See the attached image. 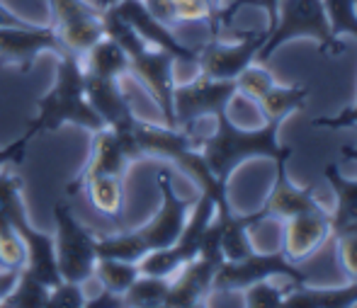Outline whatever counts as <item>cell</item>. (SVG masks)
I'll return each instance as SVG.
<instances>
[{"label":"cell","mask_w":357,"mask_h":308,"mask_svg":"<svg viewBox=\"0 0 357 308\" xmlns=\"http://www.w3.org/2000/svg\"><path fill=\"white\" fill-rule=\"evenodd\" d=\"M185 265V260L180 257V252L173 245L158 247L151 250L139 260V272L142 275H153V277H173L180 267Z\"/></svg>","instance_id":"obj_27"},{"label":"cell","mask_w":357,"mask_h":308,"mask_svg":"<svg viewBox=\"0 0 357 308\" xmlns=\"http://www.w3.org/2000/svg\"><path fill=\"white\" fill-rule=\"evenodd\" d=\"M34 136L29 131H24L20 139H15L13 144L0 146V170L3 168H13V165H20L24 160V153H27V146Z\"/></svg>","instance_id":"obj_33"},{"label":"cell","mask_w":357,"mask_h":308,"mask_svg":"<svg viewBox=\"0 0 357 308\" xmlns=\"http://www.w3.org/2000/svg\"><path fill=\"white\" fill-rule=\"evenodd\" d=\"M316 126H326V129H340V126H350L357 124V105L353 109H345L338 117H328V119H316Z\"/></svg>","instance_id":"obj_37"},{"label":"cell","mask_w":357,"mask_h":308,"mask_svg":"<svg viewBox=\"0 0 357 308\" xmlns=\"http://www.w3.org/2000/svg\"><path fill=\"white\" fill-rule=\"evenodd\" d=\"M146 10L153 15L155 20H160L163 24H178L175 22V5L173 0H144Z\"/></svg>","instance_id":"obj_35"},{"label":"cell","mask_w":357,"mask_h":308,"mask_svg":"<svg viewBox=\"0 0 357 308\" xmlns=\"http://www.w3.org/2000/svg\"><path fill=\"white\" fill-rule=\"evenodd\" d=\"M338 255L350 279L357 282V233H338Z\"/></svg>","instance_id":"obj_34"},{"label":"cell","mask_w":357,"mask_h":308,"mask_svg":"<svg viewBox=\"0 0 357 308\" xmlns=\"http://www.w3.org/2000/svg\"><path fill=\"white\" fill-rule=\"evenodd\" d=\"M17 275H20V270H0V301L5 299V294H8L10 289H13V284H15V279H17Z\"/></svg>","instance_id":"obj_38"},{"label":"cell","mask_w":357,"mask_h":308,"mask_svg":"<svg viewBox=\"0 0 357 308\" xmlns=\"http://www.w3.org/2000/svg\"><path fill=\"white\" fill-rule=\"evenodd\" d=\"M10 221H13L15 233H17V238L24 245V270H29L47 286H54L61 279L56 265V250H54V236L39 231L29 221L22 197L15 199L13 206H10Z\"/></svg>","instance_id":"obj_10"},{"label":"cell","mask_w":357,"mask_h":308,"mask_svg":"<svg viewBox=\"0 0 357 308\" xmlns=\"http://www.w3.org/2000/svg\"><path fill=\"white\" fill-rule=\"evenodd\" d=\"M265 39H268V32L245 34L236 44H221L214 39L207 47L199 49V56H197L199 70H202V75H209V78L216 80H236L255 61Z\"/></svg>","instance_id":"obj_11"},{"label":"cell","mask_w":357,"mask_h":308,"mask_svg":"<svg viewBox=\"0 0 357 308\" xmlns=\"http://www.w3.org/2000/svg\"><path fill=\"white\" fill-rule=\"evenodd\" d=\"M119 306H124V296L114 294V291L105 289V286L95 296L85 299V308H119Z\"/></svg>","instance_id":"obj_36"},{"label":"cell","mask_w":357,"mask_h":308,"mask_svg":"<svg viewBox=\"0 0 357 308\" xmlns=\"http://www.w3.org/2000/svg\"><path fill=\"white\" fill-rule=\"evenodd\" d=\"M78 192H85L93 204L95 211L109 216V219H119L124 211V178H114V175H98L90 178L80 185Z\"/></svg>","instance_id":"obj_20"},{"label":"cell","mask_w":357,"mask_h":308,"mask_svg":"<svg viewBox=\"0 0 357 308\" xmlns=\"http://www.w3.org/2000/svg\"><path fill=\"white\" fill-rule=\"evenodd\" d=\"M168 289H170V277L139 275L134 279V284L124 291V306H139V308L163 306Z\"/></svg>","instance_id":"obj_24"},{"label":"cell","mask_w":357,"mask_h":308,"mask_svg":"<svg viewBox=\"0 0 357 308\" xmlns=\"http://www.w3.org/2000/svg\"><path fill=\"white\" fill-rule=\"evenodd\" d=\"M114 3H119V0H95V5H98L100 10L109 8V5H114Z\"/></svg>","instance_id":"obj_40"},{"label":"cell","mask_w":357,"mask_h":308,"mask_svg":"<svg viewBox=\"0 0 357 308\" xmlns=\"http://www.w3.org/2000/svg\"><path fill=\"white\" fill-rule=\"evenodd\" d=\"M52 5V27L63 52L83 59L95 42L105 37L102 10L88 0H49Z\"/></svg>","instance_id":"obj_7"},{"label":"cell","mask_w":357,"mask_h":308,"mask_svg":"<svg viewBox=\"0 0 357 308\" xmlns=\"http://www.w3.org/2000/svg\"><path fill=\"white\" fill-rule=\"evenodd\" d=\"M85 95H88L90 107L109 129H124L137 119L127 95L119 88V80L85 73Z\"/></svg>","instance_id":"obj_14"},{"label":"cell","mask_w":357,"mask_h":308,"mask_svg":"<svg viewBox=\"0 0 357 308\" xmlns=\"http://www.w3.org/2000/svg\"><path fill=\"white\" fill-rule=\"evenodd\" d=\"M216 265L204 257H192L185 262L173 277H170V289L165 296V304L170 308H192L212 291Z\"/></svg>","instance_id":"obj_16"},{"label":"cell","mask_w":357,"mask_h":308,"mask_svg":"<svg viewBox=\"0 0 357 308\" xmlns=\"http://www.w3.org/2000/svg\"><path fill=\"white\" fill-rule=\"evenodd\" d=\"M142 275L139 272V262L129 260H117V257H98L95 262L93 277L100 282V286L114 291V294H122L134 284V279Z\"/></svg>","instance_id":"obj_23"},{"label":"cell","mask_w":357,"mask_h":308,"mask_svg":"<svg viewBox=\"0 0 357 308\" xmlns=\"http://www.w3.org/2000/svg\"><path fill=\"white\" fill-rule=\"evenodd\" d=\"M83 61L85 73L100 75V78H114L119 80L122 75L129 73V56L124 54V49L119 47L114 39H109L105 34L100 42H95L93 47L85 52Z\"/></svg>","instance_id":"obj_19"},{"label":"cell","mask_w":357,"mask_h":308,"mask_svg":"<svg viewBox=\"0 0 357 308\" xmlns=\"http://www.w3.org/2000/svg\"><path fill=\"white\" fill-rule=\"evenodd\" d=\"M93 134V144H90V155L85 168L75 175V180L66 187L68 192H78L80 185L90 178H98V175H114V178H124L129 170V165L134 163L129 158V153L124 151L119 136L114 134V129L102 126L98 131H90Z\"/></svg>","instance_id":"obj_13"},{"label":"cell","mask_w":357,"mask_h":308,"mask_svg":"<svg viewBox=\"0 0 357 308\" xmlns=\"http://www.w3.org/2000/svg\"><path fill=\"white\" fill-rule=\"evenodd\" d=\"M124 20L134 27V32L144 39L149 47L163 49L168 52L175 61L183 63H197L199 49H192L188 44H183L173 32H170L168 24H163L160 20H155L153 15L146 10L144 0H119V3L112 5Z\"/></svg>","instance_id":"obj_12"},{"label":"cell","mask_w":357,"mask_h":308,"mask_svg":"<svg viewBox=\"0 0 357 308\" xmlns=\"http://www.w3.org/2000/svg\"><path fill=\"white\" fill-rule=\"evenodd\" d=\"M278 129L280 119H268V124L260 129L245 131L231 122L226 112H219L216 114V131L199 144V151H202L212 173L221 183H226L229 175L245 158L268 155V158H278V163H284L289 158L291 148H282L278 144Z\"/></svg>","instance_id":"obj_3"},{"label":"cell","mask_w":357,"mask_h":308,"mask_svg":"<svg viewBox=\"0 0 357 308\" xmlns=\"http://www.w3.org/2000/svg\"><path fill=\"white\" fill-rule=\"evenodd\" d=\"M56 54L61 56L63 44L59 42L54 27H37V24H3L0 27V68H13L29 73L39 54Z\"/></svg>","instance_id":"obj_9"},{"label":"cell","mask_w":357,"mask_h":308,"mask_svg":"<svg viewBox=\"0 0 357 308\" xmlns=\"http://www.w3.org/2000/svg\"><path fill=\"white\" fill-rule=\"evenodd\" d=\"M248 294H245V304L248 306H265V308H273V306H282L284 294L280 289H275L273 284H268V279L263 282H255V284L245 286Z\"/></svg>","instance_id":"obj_32"},{"label":"cell","mask_w":357,"mask_h":308,"mask_svg":"<svg viewBox=\"0 0 357 308\" xmlns=\"http://www.w3.org/2000/svg\"><path fill=\"white\" fill-rule=\"evenodd\" d=\"M236 85H238V90H243L245 95H250V98L258 100V98H263L270 88H273L275 80L270 78V73H265V70L250 68L248 66V68L236 78Z\"/></svg>","instance_id":"obj_31"},{"label":"cell","mask_w":357,"mask_h":308,"mask_svg":"<svg viewBox=\"0 0 357 308\" xmlns=\"http://www.w3.org/2000/svg\"><path fill=\"white\" fill-rule=\"evenodd\" d=\"M280 165L278 173V185H275V192L270 194L268 204L263 206L268 216H278V219H291L296 214H306V211H316L321 209L319 201L314 199L311 190H299L284 178V163Z\"/></svg>","instance_id":"obj_18"},{"label":"cell","mask_w":357,"mask_h":308,"mask_svg":"<svg viewBox=\"0 0 357 308\" xmlns=\"http://www.w3.org/2000/svg\"><path fill=\"white\" fill-rule=\"evenodd\" d=\"M3 24H24V20L17 17L13 10H8L3 3H0V27H3Z\"/></svg>","instance_id":"obj_39"},{"label":"cell","mask_w":357,"mask_h":308,"mask_svg":"<svg viewBox=\"0 0 357 308\" xmlns=\"http://www.w3.org/2000/svg\"><path fill=\"white\" fill-rule=\"evenodd\" d=\"M158 187L160 197H163L158 214L137 231H122V233L98 238V257H117V260L139 262L146 252L168 247L180 238L192 201L178 197L173 187V175L168 170L158 173Z\"/></svg>","instance_id":"obj_2"},{"label":"cell","mask_w":357,"mask_h":308,"mask_svg":"<svg viewBox=\"0 0 357 308\" xmlns=\"http://www.w3.org/2000/svg\"><path fill=\"white\" fill-rule=\"evenodd\" d=\"M209 3H212V5H214V8H216V10H219V5H221V0H209Z\"/></svg>","instance_id":"obj_41"},{"label":"cell","mask_w":357,"mask_h":308,"mask_svg":"<svg viewBox=\"0 0 357 308\" xmlns=\"http://www.w3.org/2000/svg\"><path fill=\"white\" fill-rule=\"evenodd\" d=\"M20 197H22V180L13 168H3L0 170V267L5 270L24 267V245L10 221V206Z\"/></svg>","instance_id":"obj_15"},{"label":"cell","mask_w":357,"mask_h":308,"mask_svg":"<svg viewBox=\"0 0 357 308\" xmlns=\"http://www.w3.org/2000/svg\"><path fill=\"white\" fill-rule=\"evenodd\" d=\"M238 93L236 80H216L209 75H199L188 85H175L173 88V112H175V126H190L195 119L212 114L216 117L219 112H226L234 95Z\"/></svg>","instance_id":"obj_8"},{"label":"cell","mask_w":357,"mask_h":308,"mask_svg":"<svg viewBox=\"0 0 357 308\" xmlns=\"http://www.w3.org/2000/svg\"><path fill=\"white\" fill-rule=\"evenodd\" d=\"M306 95H309V88H301V85H291V88L273 85L263 98H258V105L268 119H282L294 109L304 107Z\"/></svg>","instance_id":"obj_26"},{"label":"cell","mask_w":357,"mask_h":308,"mask_svg":"<svg viewBox=\"0 0 357 308\" xmlns=\"http://www.w3.org/2000/svg\"><path fill=\"white\" fill-rule=\"evenodd\" d=\"M49 291H52V286H47L42 279H37L29 270L20 267L17 279H15L13 289L5 294V299L0 301V306H5V308H47Z\"/></svg>","instance_id":"obj_22"},{"label":"cell","mask_w":357,"mask_h":308,"mask_svg":"<svg viewBox=\"0 0 357 308\" xmlns=\"http://www.w3.org/2000/svg\"><path fill=\"white\" fill-rule=\"evenodd\" d=\"M357 304V282L345 289H311L301 284L282 301L287 308H345Z\"/></svg>","instance_id":"obj_21"},{"label":"cell","mask_w":357,"mask_h":308,"mask_svg":"<svg viewBox=\"0 0 357 308\" xmlns=\"http://www.w3.org/2000/svg\"><path fill=\"white\" fill-rule=\"evenodd\" d=\"M301 34L319 39L321 49H326V52H338L324 0H280L278 22H275L273 29H268V39H265L255 59L265 61L278 52V47H282L287 39L301 37Z\"/></svg>","instance_id":"obj_5"},{"label":"cell","mask_w":357,"mask_h":308,"mask_svg":"<svg viewBox=\"0 0 357 308\" xmlns=\"http://www.w3.org/2000/svg\"><path fill=\"white\" fill-rule=\"evenodd\" d=\"M270 277H287L296 286L306 284V275L291 262L284 250L278 252H250L241 260H224L214 272L212 289L214 291H234L245 289L255 282L270 279Z\"/></svg>","instance_id":"obj_6"},{"label":"cell","mask_w":357,"mask_h":308,"mask_svg":"<svg viewBox=\"0 0 357 308\" xmlns=\"http://www.w3.org/2000/svg\"><path fill=\"white\" fill-rule=\"evenodd\" d=\"M54 250H56V265L61 279L85 284L93 279L95 262H98V236L85 229L71 206L56 201L54 204Z\"/></svg>","instance_id":"obj_4"},{"label":"cell","mask_w":357,"mask_h":308,"mask_svg":"<svg viewBox=\"0 0 357 308\" xmlns=\"http://www.w3.org/2000/svg\"><path fill=\"white\" fill-rule=\"evenodd\" d=\"M175 5V22H202L209 24L216 17V8L209 0H173Z\"/></svg>","instance_id":"obj_30"},{"label":"cell","mask_w":357,"mask_h":308,"mask_svg":"<svg viewBox=\"0 0 357 308\" xmlns=\"http://www.w3.org/2000/svg\"><path fill=\"white\" fill-rule=\"evenodd\" d=\"M85 291L83 284L68 279H59L49 291V304L47 308H85Z\"/></svg>","instance_id":"obj_29"},{"label":"cell","mask_w":357,"mask_h":308,"mask_svg":"<svg viewBox=\"0 0 357 308\" xmlns=\"http://www.w3.org/2000/svg\"><path fill=\"white\" fill-rule=\"evenodd\" d=\"M324 173L328 185L333 187L335 197H338V211H335V216H331V226L343 224V221H357V180L343 178L335 163L326 165Z\"/></svg>","instance_id":"obj_25"},{"label":"cell","mask_w":357,"mask_h":308,"mask_svg":"<svg viewBox=\"0 0 357 308\" xmlns=\"http://www.w3.org/2000/svg\"><path fill=\"white\" fill-rule=\"evenodd\" d=\"M73 124L88 131L102 129L105 122L98 117L85 95V68L80 56L61 54L56 66V78L44 98L37 100V112L29 119L27 131L32 136L52 134L61 126Z\"/></svg>","instance_id":"obj_1"},{"label":"cell","mask_w":357,"mask_h":308,"mask_svg":"<svg viewBox=\"0 0 357 308\" xmlns=\"http://www.w3.org/2000/svg\"><path fill=\"white\" fill-rule=\"evenodd\" d=\"M326 15H328L331 32L333 37L348 32L357 37V13H355V0H324Z\"/></svg>","instance_id":"obj_28"},{"label":"cell","mask_w":357,"mask_h":308,"mask_svg":"<svg viewBox=\"0 0 357 308\" xmlns=\"http://www.w3.org/2000/svg\"><path fill=\"white\" fill-rule=\"evenodd\" d=\"M331 236V216L324 209L296 214L287 224V243L282 250L291 260L309 255Z\"/></svg>","instance_id":"obj_17"}]
</instances>
